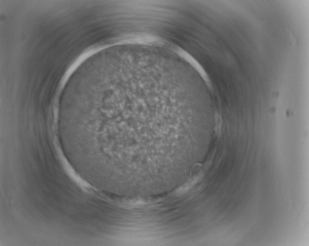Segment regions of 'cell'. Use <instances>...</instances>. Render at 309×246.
<instances>
[{"label":"cell","instance_id":"6da1fadb","mask_svg":"<svg viewBox=\"0 0 309 246\" xmlns=\"http://www.w3.org/2000/svg\"><path fill=\"white\" fill-rule=\"evenodd\" d=\"M110 84L102 110L80 114L76 124L78 131L98 136L106 144L110 178L120 188L149 165L144 147L151 148V143L166 139L173 132L174 119L167 114L145 112L135 103L129 82L116 79Z\"/></svg>","mask_w":309,"mask_h":246}]
</instances>
